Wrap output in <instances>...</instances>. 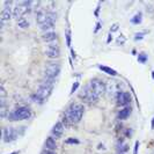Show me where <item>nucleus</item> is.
Listing matches in <instances>:
<instances>
[{"label":"nucleus","mask_w":154,"mask_h":154,"mask_svg":"<svg viewBox=\"0 0 154 154\" xmlns=\"http://www.w3.org/2000/svg\"><path fill=\"white\" fill-rule=\"evenodd\" d=\"M146 60H147V54L145 52H140L138 54V62L144 64V63H146Z\"/></svg>","instance_id":"aec40b11"},{"label":"nucleus","mask_w":154,"mask_h":154,"mask_svg":"<svg viewBox=\"0 0 154 154\" xmlns=\"http://www.w3.org/2000/svg\"><path fill=\"white\" fill-rule=\"evenodd\" d=\"M152 129H154V117L153 119H152Z\"/></svg>","instance_id":"2f4dec72"},{"label":"nucleus","mask_w":154,"mask_h":154,"mask_svg":"<svg viewBox=\"0 0 154 154\" xmlns=\"http://www.w3.org/2000/svg\"><path fill=\"white\" fill-rule=\"evenodd\" d=\"M79 96H80L81 99H84L85 101H87V102H89V103H96V102L99 101V99H100V97L89 88L88 85L85 86V87L82 88V91L79 94Z\"/></svg>","instance_id":"39448f33"},{"label":"nucleus","mask_w":154,"mask_h":154,"mask_svg":"<svg viewBox=\"0 0 154 154\" xmlns=\"http://www.w3.org/2000/svg\"><path fill=\"white\" fill-rule=\"evenodd\" d=\"M138 148H139V141H136V144H134V149H133V154H138Z\"/></svg>","instance_id":"c85d7f7f"},{"label":"nucleus","mask_w":154,"mask_h":154,"mask_svg":"<svg viewBox=\"0 0 154 154\" xmlns=\"http://www.w3.org/2000/svg\"><path fill=\"white\" fill-rule=\"evenodd\" d=\"M88 86H89V88H91L99 97H101L104 93L107 92V86H106V84H104L102 80H100V79H93V80H91Z\"/></svg>","instance_id":"20e7f679"},{"label":"nucleus","mask_w":154,"mask_h":154,"mask_svg":"<svg viewBox=\"0 0 154 154\" xmlns=\"http://www.w3.org/2000/svg\"><path fill=\"white\" fill-rule=\"evenodd\" d=\"M46 19H48V12L44 11V9H39L38 12L36 13V21H37V23H39V26L45 23Z\"/></svg>","instance_id":"ddd939ff"},{"label":"nucleus","mask_w":154,"mask_h":154,"mask_svg":"<svg viewBox=\"0 0 154 154\" xmlns=\"http://www.w3.org/2000/svg\"><path fill=\"white\" fill-rule=\"evenodd\" d=\"M130 114H131V108H130V107H125V108L119 110V112H118V118L125 119V118H128V117L130 116Z\"/></svg>","instance_id":"2eb2a0df"},{"label":"nucleus","mask_w":154,"mask_h":154,"mask_svg":"<svg viewBox=\"0 0 154 154\" xmlns=\"http://www.w3.org/2000/svg\"><path fill=\"white\" fill-rule=\"evenodd\" d=\"M12 12H13V9L11 8V6L4 7L2 12H1V22L5 23V22H7V21H9L11 17H12V15H13Z\"/></svg>","instance_id":"9d476101"},{"label":"nucleus","mask_w":154,"mask_h":154,"mask_svg":"<svg viewBox=\"0 0 154 154\" xmlns=\"http://www.w3.org/2000/svg\"><path fill=\"white\" fill-rule=\"evenodd\" d=\"M85 108L82 104H78V103H73L71 104L69 108L66 109L65 115H64V122L71 125V124H77L81 121L82 115H84Z\"/></svg>","instance_id":"f257e3e1"},{"label":"nucleus","mask_w":154,"mask_h":154,"mask_svg":"<svg viewBox=\"0 0 154 154\" xmlns=\"http://www.w3.org/2000/svg\"><path fill=\"white\" fill-rule=\"evenodd\" d=\"M145 34H146V32H137V34L134 35V41H140V39H143L144 36H145Z\"/></svg>","instance_id":"5701e85b"},{"label":"nucleus","mask_w":154,"mask_h":154,"mask_svg":"<svg viewBox=\"0 0 154 154\" xmlns=\"http://www.w3.org/2000/svg\"><path fill=\"white\" fill-rule=\"evenodd\" d=\"M79 86H80V84H79L78 81H77V82H74V84H73V86H72V88H71V94H74V92L77 91Z\"/></svg>","instance_id":"a878e982"},{"label":"nucleus","mask_w":154,"mask_h":154,"mask_svg":"<svg viewBox=\"0 0 154 154\" xmlns=\"http://www.w3.org/2000/svg\"><path fill=\"white\" fill-rule=\"evenodd\" d=\"M111 41H112V35H111V34H109V35H108V41H107V43H110Z\"/></svg>","instance_id":"7c9ffc66"},{"label":"nucleus","mask_w":154,"mask_h":154,"mask_svg":"<svg viewBox=\"0 0 154 154\" xmlns=\"http://www.w3.org/2000/svg\"><path fill=\"white\" fill-rule=\"evenodd\" d=\"M41 38H42L43 42H46V43L54 42L57 39V32H54V31H46V32H44L41 36Z\"/></svg>","instance_id":"f8f14e48"},{"label":"nucleus","mask_w":154,"mask_h":154,"mask_svg":"<svg viewBox=\"0 0 154 154\" xmlns=\"http://www.w3.org/2000/svg\"><path fill=\"white\" fill-rule=\"evenodd\" d=\"M152 78L154 79V71H152Z\"/></svg>","instance_id":"473e14b6"},{"label":"nucleus","mask_w":154,"mask_h":154,"mask_svg":"<svg viewBox=\"0 0 154 154\" xmlns=\"http://www.w3.org/2000/svg\"><path fill=\"white\" fill-rule=\"evenodd\" d=\"M31 97L34 99V101H35V102H38V103H43V101H44V99H43V97H41L37 93H35V94H34Z\"/></svg>","instance_id":"412c9836"},{"label":"nucleus","mask_w":154,"mask_h":154,"mask_svg":"<svg viewBox=\"0 0 154 154\" xmlns=\"http://www.w3.org/2000/svg\"><path fill=\"white\" fill-rule=\"evenodd\" d=\"M66 144H79V140L75 138H69L66 140Z\"/></svg>","instance_id":"cd10ccee"},{"label":"nucleus","mask_w":154,"mask_h":154,"mask_svg":"<svg viewBox=\"0 0 154 154\" xmlns=\"http://www.w3.org/2000/svg\"><path fill=\"white\" fill-rule=\"evenodd\" d=\"M45 148L46 149H50V151H56L57 144H56V140L52 137H49L45 140Z\"/></svg>","instance_id":"4468645a"},{"label":"nucleus","mask_w":154,"mask_h":154,"mask_svg":"<svg viewBox=\"0 0 154 154\" xmlns=\"http://www.w3.org/2000/svg\"><path fill=\"white\" fill-rule=\"evenodd\" d=\"M118 28H119V24L118 23H114L111 27H110V34L111 32H115V31L118 30Z\"/></svg>","instance_id":"b1692460"},{"label":"nucleus","mask_w":154,"mask_h":154,"mask_svg":"<svg viewBox=\"0 0 154 154\" xmlns=\"http://www.w3.org/2000/svg\"><path fill=\"white\" fill-rule=\"evenodd\" d=\"M54 27V23L52 22H45V23H43L42 26H41V29L42 30H44V31H52L51 29Z\"/></svg>","instance_id":"a211bd4d"},{"label":"nucleus","mask_w":154,"mask_h":154,"mask_svg":"<svg viewBox=\"0 0 154 154\" xmlns=\"http://www.w3.org/2000/svg\"><path fill=\"white\" fill-rule=\"evenodd\" d=\"M12 154H16V152H14V153H12Z\"/></svg>","instance_id":"72a5a7b5"},{"label":"nucleus","mask_w":154,"mask_h":154,"mask_svg":"<svg viewBox=\"0 0 154 154\" xmlns=\"http://www.w3.org/2000/svg\"><path fill=\"white\" fill-rule=\"evenodd\" d=\"M16 23H17V27H19V28H21V29H27V28L29 27V21H28L26 17H21V19H19Z\"/></svg>","instance_id":"f3484780"},{"label":"nucleus","mask_w":154,"mask_h":154,"mask_svg":"<svg viewBox=\"0 0 154 154\" xmlns=\"http://www.w3.org/2000/svg\"><path fill=\"white\" fill-rule=\"evenodd\" d=\"M31 111L29 108L27 107H19L17 109H15L9 118L13 121H23V119H28L30 118Z\"/></svg>","instance_id":"f03ea898"},{"label":"nucleus","mask_w":154,"mask_h":154,"mask_svg":"<svg viewBox=\"0 0 154 154\" xmlns=\"http://www.w3.org/2000/svg\"><path fill=\"white\" fill-rule=\"evenodd\" d=\"M66 44L67 46H71V31H67L66 32Z\"/></svg>","instance_id":"bb28decb"},{"label":"nucleus","mask_w":154,"mask_h":154,"mask_svg":"<svg viewBox=\"0 0 154 154\" xmlns=\"http://www.w3.org/2000/svg\"><path fill=\"white\" fill-rule=\"evenodd\" d=\"M125 42H126V38H125V36H124V35H121V36H118V38H117V44H121V45H123Z\"/></svg>","instance_id":"4be33fe9"},{"label":"nucleus","mask_w":154,"mask_h":154,"mask_svg":"<svg viewBox=\"0 0 154 154\" xmlns=\"http://www.w3.org/2000/svg\"><path fill=\"white\" fill-rule=\"evenodd\" d=\"M52 88H54V80H51V79H46L45 78V79L41 82L39 88L37 89V94H38L41 97L45 99V97H48V96L51 94Z\"/></svg>","instance_id":"7ed1b4c3"},{"label":"nucleus","mask_w":154,"mask_h":154,"mask_svg":"<svg viewBox=\"0 0 154 154\" xmlns=\"http://www.w3.org/2000/svg\"><path fill=\"white\" fill-rule=\"evenodd\" d=\"M60 72V65L58 63H51V64H48V66L44 69V74H45L46 79H51L54 80V78L57 77Z\"/></svg>","instance_id":"423d86ee"},{"label":"nucleus","mask_w":154,"mask_h":154,"mask_svg":"<svg viewBox=\"0 0 154 154\" xmlns=\"http://www.w3.org/2000/svg\"><path fill=\"white\" fill-rule=\"evenodd\" d=\"M0 97H6V89H5L4 85H1L0 87Z\"/></svg>","instance_id":"393cba45"},{"label":"nucleus","mask_w":154,"mask_h":154,"mask_svg":"<svg viewBox=\"0 0 154 154\" xmlns=\"http://www.w3.org/2000/svg\"><path fill=\"white\" fill-rule=\"evenodd\" d=\"M2 138L5 143H12L17 138V132L13 128H5L2 130Z\"/></svg>","instance_id":"1a4fd4ad"},{"label":"nucleus","mask_w":154,"mask_h":154,"mask_svg":"<svg viewBox=\"0 0 154 154\" xmlns=\"http://www.w3.org/2000/svg\"><path fill=\"white\" fill-rule=\"evenodd\" d=\"M100 28H101V23L97 22L96 23V28H95V32H97V31L100 30Z\"/></svg>","instance_id":"c756f323"},{"label":"nucleus","mask_w":154,"mask_h":154,"mask_svg":"<svg viewBox=\"0 0 154 154\" xmlns=\"http://www.w3.org/2000/svg\"><path fill=\"white\" fill-rule=\"evenodd\" d=\"M44 52H45L46 57L50 58V59H56V58L60 57V49H59V46L57 45V44H54V43L46 45Z\"/></svg>","instance_id":"0eeeda50"},{"label":"nucleus","mask_w":154,"mask_h":154,"mask_svg":"<svg viewBox=\"0 0 154 154\" xmlns=\"http://www.w3.org/2000/svg\"><path fill=\"white\" fill-rule=\"evenodd\" d=\"M141 16H143L141 13H137V14L131 19L132 24H139V23H141Z\"/></svg>","instance_id":"6ab92c4d"},{"label":"nucleus","mask_w":154,"mask_h":154,"mask_svg":"<svg viewBox=\"0 0 154 154\" xmlns=\"http://www.w3.org/2000/svg\"><path fill=\"white\" fill-rule=\"evenodd\" d=\"M116 100L117 103L122 107H129V104L131 103V95L126 92H122V91H118L117 92V96H116Z\"/></svg>","instance_id":"6e6552de"},{"label":"nucleus","mask_w":154,"mask_h":154,"mask_svg":"<svg viewBox=\"0 0 154 154\" xmlns=\"http://www.w3.org/2000/svg\"><path fill=\"white\" fill-rule=\"evenodd\" d=\"M64 125H63L62 122H58V123H56L54 125V128H52V134H54L56 138H59V137H62L63 133H64Z\"/></svg>","instance_id":"9b49d317"},{"label":"nucleus","mask_w":154,"mask_h":154,"mask_svg":"<svg viewBox=\"0 0 154 154\" xmlns=\"http://www.w3.org/2000/svg\"><path fill=\"white\" fill-rule=\"evenodd\" d=\"M99 69H100L101 71H103V72H106V73L109 74V75H112V77H116V75H117V72H116L115 69H111V67L103 66V65H99Z\"/></svg>","instance_id":"dca6fc26"}]
</instances>
